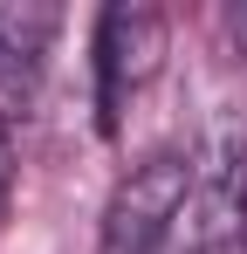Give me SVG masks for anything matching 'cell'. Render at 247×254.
<instances>
[{
    "label": "cell",
    "mask_w": 247,
    "mask_h": 254,
    "mask_svg": "<svg viewBox=\"0 0 247 254\" xmlns=\"http://www.w3.org/2000/svg\"><path fill=\"white\" fill-rule=\"evenodd\" d=\"M55 28H62V7H48V0H0V89L7 96H28L41 83Z\"/></svg>",
    "instance_id": "3"
},
{
    "label": "cell",
    "mask_w": 247,
    "mask_h": 254,
    "mask_svg": "<svg viewBox=\"0 0 247 254\" xmlns=\"http://www.w3.org/2000/svg\"><path fill=\"white\" fill-rule=\"evenodd\" d=\"M96 130L110 137L124 117V103L158 76L165 62V14L151 0H110L96 14Z\"/></svg>",
    "instance_id": "2"
},
{
    "label": "cell",
    "mask_w": 247,
    "mask_h": 254,
    "mask_svg": "<svg viewBox=\"0 0 247 254\" xmlns=\"http://www.w3.org/2000/svg\"><path fill=\"white\" fill-rule=\"evenodd\" d=\"M7 186H14V124L0 117V199H7Z\"/></svg>",
    "instance_id": "4"
},
{
    "label": "cell",
    "mask_w": 247,
    "mask_h": 254,
    "mask_svg": "<svg viewBox=\"0 0 247 254\" xmlns=\"http://www.w3.org/2000/svg\"><path fill=\"white\" fill-rule=\"evenodd\" d=\"M192 199V151H151L124 172L103 199L96 254H165L179 234V213Z\"/></svg>",
    "instance_id": "1"
},
{
    "label": "cell",
    "mask_w": 247,
    "mask_h": 254,
    "mask_svg": "<svg viewBox=\"0 0 247 254\" xmlns=\"http://www.w3.org/2000/svg\"><path fill=\"white\" fill-rule=\"evenodd\" d=\"M241 254H247V241H241Z\"/></svg>",
    "instance_id": "5"
}]
</instances>
